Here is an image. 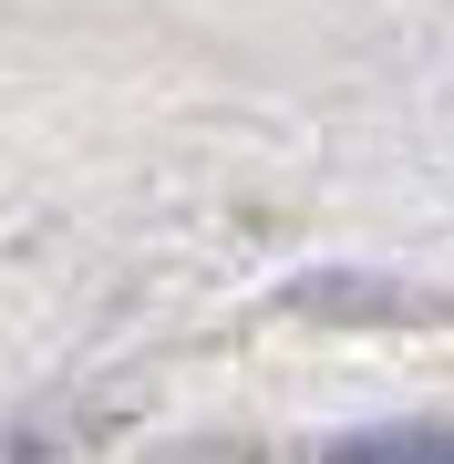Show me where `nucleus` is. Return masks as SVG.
Segmentation results:
<instances>
[{
	"label": "nucleus",
	"instance_id": "nucleus-1",
	"mask_svg": "<svg viewBox=\"0 0 454 464\" xmlns=\"http://www.w3.org/2000/svg\"><path fill=\"white\" fill-rule=\"evenodd\" d=\"M331 464H454V433H362Z\"/></svg>",
	"mask_w": 454,
	"mask_h": 464
}]
</instances>
